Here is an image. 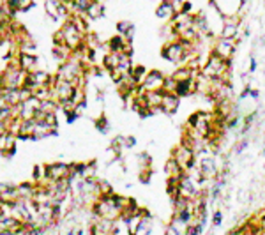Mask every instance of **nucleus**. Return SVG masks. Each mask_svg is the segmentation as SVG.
<instances>
[{
    "label": "nucleus",
    "mask_w": 265,
    "mask_h": 235,
    "mask_svg": "<svg viewBox=\"0 0 265 235\" xmlns=\"http://www.w3.org/2000/svg\"><path fill=\"white\" fill-rule=\"evenodd\" d=\"M172 78L175 81H184V80H189V78H193V69L188 66H181L177 67V71H173Z\"/></svg>",
    "instance_id": "obj_14"
},
{
    "label": "nucleus",
    "mask_w": 265,
    "mask_h": 235,
    "mask_svg": "<svg viewBox=\"0 0 265 235\" xmlns=\"http://www.w3.org/2000/svg\"><path fill=\"white\" fill-rule=\"evenodd\" d=\"M85 44L88 46V50H96V48L103 46L105 42H103V39H101V36H99V34L88 32V34H85Z\"/></svg>",
    "instance_id": "obj_13"
},
{
    "label": "nucleus",
    "mask_w": 265,
    "mask_h": 235,
    "mask_svg": "<svg viewBox=\"0 0 265 235\" xmlns=\"http://www.w3.org/2000/svg\"><path fill=\"white\" fill-rule=\"evenodd\" d=\"M96 172H97V161L92 159L85 164V170H83V173H81V177H83V179H94Z\"/></svg>",
    "instance_id": "obj_17"
},
{
    "label": "nucleus",
    "mask_w": 265,
    "mask_h": 235,
    "mask_svg": "<svg viewBox=\"0 0 265 235\" xmlns=\"http://www.w3.org/2000/svg\"><path fill=\"white\" fill-rule=\"evenodd\" d=\"M133 29H136V27H135V23H133V21L122 20V21H118V23H117V32H118V34H122V36H126V34H129Z\"/></svg>",
    "instance_id": "obj_20"
},
{
    "label": "nucleus",
    "mask_w": 265,
    "mask_h": 235,
    "mask_svg": "<svg viewBox=\"0 0 265 235\" xmlns=\"http://www.w3.org/2000/svg\"><path fill=\"white\" fill-rule=\"evenodd\" d=\"M163 85H164V75L157 69H152L145 75L143 78V83L142 88L145 92H151V90H163Z\"/></svg>",
    "instance_id": "obj_4"
},
{
    "label": "nucleus",
    "mask_w": 265,
    "mask_h": 235,
    "mask_svg": "<svg viewBox=\"0 0 265 235\" xmlns=\"http://www.w3.org/2000/svg\"><path fill=\"white\" fill-rule=\"evenodd\" d=\"M257 67H258L257 59L251 55V57H249V73H255V71H257Z\"/></svg>",
    "instance_id": "obj_24"
},
{
    "label": "nucleus",
    "mask_w": 265,
    "mask_h": 235,
    "mask_svg": "<svg viewBox=\"0 0 265 235\" xmlns=\"http://www.w3.org/2000/svg\"><path fill=\"white\" fill-rule=\"evenodd\" d=\"M186 51H188V48H186L181 39H179V41L166 42L163 46V50H161V57L172 64H182L184 62Z\"/></svg>",
    "instance_id": "obj_1"
},
{
    "label": "nucleus",
    "mask_w": 265,
    "mask_h": 235,
    "mask_svg": "<svg viewBox=\"0 0 265 235\" xmlns=\"http://www.w3.org/2000/svg\"><path fill=\"white\" fill-rule=\"evenodd\" d=\"M127 39L124 38L122 34H118V36H114V38L108 39V48L110 51H115V53H122V48H124V42Z\"/></svg>",
    "instance_id": "obj_12"
},
{
    "label": "nucleus",
    "mask_w": 265,
    "mask_h": 235,
    "mask_svg": "<svg viewBox=\"0 0 265 235\" xmlns=\"http://www.w3.org/2000/svg\"><path fill=\"white\" fill-rule=\"evenodd\" d=\"M163 90H151V92L145 94V97H147V105L151 106V108H154V106H161L163 105Z\"/></svg>",
    "instance_id": "obj_15"
},
{
    "label": "nucleus",
    "mask_w": 265,
    "mask_h": 235,
    "mask_svg": "<svg viewBox=\"0 0 265 235\" xmlns=\"http://www.w3.org/2000/svg\"><path fill=\"white\" fill-rule=\"evenodd\" d=\"M249 145V142H248V138H242L240 140V143H237L235 147H233V151H235V154H242L244 152V149Z\"/></svg>",
    "instance_id": "obj_23"
},
{
    "label": "nucleus",
    "mask_w": 265,
    "mask_h": 235,
    "mask_svg": "<svg viewBox=\"0 0 265 235\" xmlns=\"http://www.w3.org/2000/svg\"><path fill=\"white\" fill-rule=\"evenodd\" d=\"M237 50V41L235 39H225V38H216L214 46H212V53L225 60H231V57L235 55Z\"/></svg>",
    "instance_id": "obj_2"
},
{
    "label": "nucleus",
    "mask_w": 265,
    "mask_h": 235,
    "mask_svg": "<svg viewBox=\"0 0 265 235\" xmlns=\"http://www.w3.org/2000/svg\"><path fill=\"white\" fill-rule=\"evenodd\" d=\"M97 181H99V193H101V196H110V195H114V188H112L108 179H97Z\"/></svg>",
    "instance_id": "obj_19"
},
{
    "label": "nucleus",
    "mask_w": 265,
    "mask_h": 235,
    "mask_svg": "<svg viewBox=\"0 0 265 235\" xmlns=\"http://www.w3.org/2000/svg\"><path fill=\"white\" fill-rule=\"evenodd\" d=\"M260 228H262V234H265V216L262 218V221H260Z\"/></svg>",
    "instance_id": "obj_25"
},
{
    "label": "nucleus",
    "mask_w": 265,
    "mask_h": 235,
    "mask_svg": "<svg viewBox=\"0 0 265 235\" xmlns=\"http://www.w3.org/2000/svg\"><path fill=\"white\" fill-rule=\"evenodd\" d=\"M120 59H122V53H115V51H110L108 55L105 57V62H103V67H105L106 71H114V69H117L118 64H120Z\"/></svg>",
    "instance_id": "obj_10"
},
{
    "label": "nucleus",
    "mask_w": 265,
    "mask_h": 235,
    "mask_svg": "<svg viewBox=\"0 0 265 235\" xmlns=\"http://www.w3.org/2000/svg\"><path fill=\"white\" fill-rule=\"evenodd\" d=\"M114 235H127L131 234L129 232V227H127V219L126 216H120V218L114 219Z\"/></svg>",
    "instance_id": "obj_11"
},
{
    "label": "nucleus",
    "mask_w": 265,
    "mask_h": 235,
    "mask_svg": "<svg viewBox=\"0 0 265 235\" xmlns=\"http://www.w3.org/2000/svg\"><path fill=\"white\" fill-rule=\"evenodd\" d=\"M94 126H96V129L99 131L101 134H106L110 129V124H108V118L105 117V115H101L99 118H94Z\"/></svg>",
    "instance_id": "obj_18"
},
{
    "label": "nucleus",
    "mask_w": 265,
    "mask_h": 235,
    "mask_svg": "<svg viewBox=\"0 0 265 235\" xmlns=\"http://www.w3.org/2000/svg\"><path fill=\"white\" fill-rule=\"evenodd\" d=\"M71 175V163H51L46 164V177L51 182L69 179Z\"/></svg>",
    "instance_id": "obj_3"
},
{
    "label": "nucleus",
    "mask_w": 265,
    "mask_h": 235,
    "mask_svg": "<svg viewBox=\"0 0 265 235\" xmlns=\"http://www.w3.org/2000/svg\"><path fill=\"white\" fill-rule=\"evenodd\" d=\"M152 225H154V221H152L151 214H145L142 223H140L138 230H136V235H149L152 232Z\"/></svg>",
    "instance_id": "obj_16"
},
{
    "label": "nucleus",
    "mask_w": 265,
    "mask_h": 235,
    "mask_svg": "<svg viewBox=\"0 0 265 235\" xmlns=\"http://www.w3.org/2000/svg\"><path fill=\"white\" fill-rule=\"evenodd\" d=\"M175 14L177 13H175V9H173V5L170 4V2H163V0H161V4L157 5V9H156V16L159 18V20L172 21Z\"/></svg>",
    "instance_id": "obj_7"
},
{
    "label": "nucleus",
    "mask_w": 265,
    "mask_h": 235,
    "mask_svg": "<svg viewBox=\"0 0 265 235\" xmlns=\"http://www.w3.org/2000/svg\"><path fill=\"white\" fill-rule=\"evenodd\" d=\"M175 88H177V81L173 80L172 76H170V78H164L163 92H173L175 94Z\"/></svg>",
    "instance_id": "obj_21"
},
{
    "label": "nucleus",
    "mask_w": 265,
    "mask_h": 235,
    "mask_svg": "<svg viewBox=\"0 0 265 235\" xmlns=\"http://www.w3.org/2000/svg\"><path fill=\"white\" fill-rule=\"evenodd\" d=\"M223 225V212L221 210H214V216H212V227H221Z\"/></svg>",
    "instance_id": "obj_22"
},
{
    "label": "nucleus",
    "mask_w": 265,
    "mask_h": 235,
    "mask_svg": "<svg viewBox=\"0 0 265 235\" xmlns=\"http://www.w3.org/2000/svg\"><path fill=\"white\" fill-rule=\"evenodd\" d=\"M60 5H62V0H44V11H46V16L59 21L60 20Z\"/></svg>",
    "instance_id": "obj_8"
},
{
    "label": "nucleus",
    "mask_w": 265,
    "mask_h": 235,
    "mask_svg": "<svg viewBox=\"0 0 265 235\" xmlns=\"http://www.w3.org/2000/svg\"><path fill=\"white\" fill-rule=\"evenodd\" d=\"M18 57H20V66H21V69H23V71H27V73H36V71H38L39 59L36 57L34 53L20 51V53H18Z\"/></svg>",
    "instance_id": "obj_6"
},
{
    "label": "nucleus",
    "mask_w": 265,
    "mask_h": 235,
    "mask_svg": "<svg viewBox=\"0 0 265 235\" xmlns=\"http://www.w3.org/2000/svg\"><path fill=\"white\" fill-rule=\"evenodd\" d=\"M163 2H170V4H172V2H173V0H163Z\"/></svg>",
    "instance_id": "obj_26"
},
{
    "label": "nucleus",
    "mask_w": 265,
    "mask_h": 235,
    "mask_svg": "<svg viewBox=\"0 0 265 235\" xmlns=\"http://www.w3.org/2000/svg\"><path fill=\"white\" fill-rule=\"evenodd\" d=\"M179 106H181V96H177L173 92H164L163 94V114L164 115H173L179 112Z\"/></svg>",
    "instance_id": "obj_5"
},
{
    "label": "nucleus",
    "mask_w": 265,
    "mask_h": 235,
    "mask_svg": "<svg viewBox=\"0 0 265 235\" xmlns=\"http://www.w3.org/2000/svg\"><path fill=\"white\" fill-rule=\"evenodd\" d=\"M105 14H106V9H105V5H103V2H94V4L85 11V16H87L88 20H99V18H103Z\"/></svg>",
    "instance_id": "obj_9"
}]
</instances>
